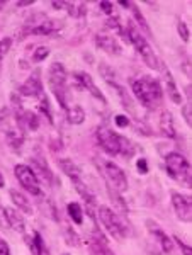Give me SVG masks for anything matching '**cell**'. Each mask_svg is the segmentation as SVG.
I'll use <instances>...</instances> for the list:
<instances>
[{
  "label": "cell",
  "instance_id": "obj_1",
  "mask_svg": "<svg viewBox=\"0 0 192 255\" xmlns=\"http://www.w3.org/2000/svg\"><path fill=\"white\" fill-rule=\"evenodd\" d=\"M131 89L134 97L138 99V102L146 109H153L155 106L160 104L163 99V89L160 82L155 79L143 77V79L131 80Z\"/></svg>",
  "mask_w": 192,
  "mask_h": 255
},
{
  "label": "cell",
  "instance_id": "obj_2",
  "mask_svg": "<svg viewBox=\"0 0 192 255\" xmlns=\"http://www.w3.org/2000/svg\"><path fill=\"white\" fill-rule=\"evenodd\" d=\"M67 79H68L67 68L63 67V63L55 61V63L50 67V70H48V84H50V89H51L53 96H55V99L58 101V104L63 109H68Z\"/></svg>",
  "mask_w": 192,
  "mask_h": 255
},
{
  "label": "cell",
  "instance_id": "obj_3",
  "mask_svg": "<svg viewBox=\"0 0 192 255\" xmlns=\"http://www.w3.org/2000/svg\"><path fill=\"white\" fill-rule=\"evenodd\" d=\"M128 39L129 43L133 44L134 49L138 51V55L141 56V60L145 61L146 65H148L152 70H158V67H160V60L157 58V55H155L153 48L150 46L148 39L145 38V36L141 34L140 31H138V27L134 26L133 22H129L128 26Z\"/></svg>",
  "mask_w": 192,
  "mask_h": 255
},
{
  "label": "cell",
  "instance_id": "obj_4",
  "mask_svg": "<svg viewBox=\"0 0 192 255\" xmlns=\"http://www.w3.org/2000/svg\"><path fill=\"white\" fill-rule=\"evenodd\" d=\"M165 168L169 172V175L175 179L177 182L184 184V186H191V165L189 160L184 155L172 151L165 157Z\"/></svg>",
  "mask_w": 192,
  "mask_h": 255
},
{
  "label": "cell",
  "instance_id": "obj_5",
  "mask_svg": "<svg viewBox=\"0 0 192 255\" xmlns=\"http://www.w3.org/2000/svg\"><path fill=\"white\" fill-rule=\"evenodd\" d=\"M97 215H99L100 223L104 225L105 232L111 235L114 240L122 242L128 237V228L124 226V223L121 221L119 215L112 211L109 206H99L97 208Z\"/></svg>",
  "mask_w": 192,
  "mask_h": 255
},
{
  "label": "cell",
  "instance_id": "obj_6",
  "mask_svg": "<svg viewBox=\"0 0 192 255\" xmlns=\"http://www.w3.org/2000/svg\"><path fill=\"white\" fill-rule=\"evenodd\" d=\"M0 126H2L3 133H5V138H7V141H9V145L12 148H15V150H19L24 141L22 128L19 126L14 114L9 113V109H3L2 114H0Z\"/></svg>",
  "mask_w": 192,
  "mask_h": 255
},
{
  "label": "cell",
  "instance_id": "obj_7",
  "mask_svg": "<svg viewBox=\"0 0 192 255\" xmlns=\"http://www.w3.org/2000/svg\"><path fill=\"white\" fill-rule=\"evenodd\" d=\"M96 136H97V141H99V145L102 146V150H104L105 153L112 155V157L119 155L121 134H117L116 131H112L111 128H107V126H99L96 131Z\"/></svg>",
  "mask_w": 192,
  "mask_h": 255
},
{
  "label": "cell",
  "instance_id": "obj_8",
  "mask_svg": "<svg viewBox=\"0 0 192 255\" xmlns=\"http://www.w3.org/2000/svg\"><path fill=\"white\" fill-rule=\"evenodd\" d=\"M14 174H15L17 180L20 182V186L26 189L27 192H31L32 196H43L38 177H36V174L32 172V168L29 165L17 163V165L14 167Z\"/></svg>",
  "mask_w": 192,
  "mask_h": 255
},
{
  "label": "cell",
  "instance_id": "obj_9",
  "mask_svg": "<svg viewBox=\"0 0 192 255\" xmlns=\"http://www.w3.org/2000/svg\"><path fill=\"white\" fill-rule=\"evenodd\" d=\"M170 199H172V206L174 211L177 218L184 223H191L192 220V203H191V197H187L182 192L172 191L170 192Z\"/></svg>",
  "mask_w": 192,
  "mask_h": 255
},
{
  "label": "cell",
  "instance_id": "obj_10",
  "mask_svg": "<svg viewBox=\"0 0 192 255\" xmlns=\"http://www.w3.org/2000/svg\"><path fill=\"white\" fill-rule=\"evenodd\" d=\"M104 170H105L107 179L111 180V184L116 187V191H119V192L128 191V187H129L128 177H126L124 170H122L119 165H116L114 162H105Z\"/></svg>",
  "mask_w": 192,
  "mask_h": 255
},
{
  "label": "cell",
  "instance_id": "obj_11",
  "mask_svg": "<svg viewBox=\"0 0 192 255\" xmlns=\"http://www.w3.org/2000/svg\"><path fill=\"white\" fill-rule=\"evenodd\" d=\"M146 226H148V233L153 237V240L157 242L158 247L163 250L165 254H172V250H174V240H172V237H169L165 232H163V228H160L155 221L152 220H148L146 221Z\"/></svg>",
  "mask_w": 192,
  "mask_h": 255
},
{
  "label": "cell",
  "instance_id": "obj_12",
  "mask_svg": "<svg viewBox=\"0 0 192 255\" xmlns=\"http://www.w3.org/2000/svg\"><path fill=\"white\" fill-rule=\"evenodd\" d=\"M94 43H96L97 48H100L102 51L109 53V55H112V56H119L121 53H122L121 44L117 43V41L114 39L112 36L104 34V32H99V34H96V38H94Z\"/></svg>",
  "mask_w": 192,
  "mask_h": 255
},
{
  "label": "cell",
  "instance_id": "obj_13",
  "mask_svg": "<svg viewBox=\"0 0 192 255\" xmlns=\"http://www.w3.org/2000/svg\"><path fill=\"white\" fill-rule=\"evenodd\" d=\"M73 77H75V82L80 85V87L87 89L89 92H91L92 96L97 99V101H100L102 104H105V97H104V94L100 92V89L97 87L96 82H94V79H92L91 75H89L87 72H75V73H73Z\"/></svg>",
  "mask_w": 192,
  "mask_h": 255
},
{
  "label": "cell",
  "instance_id": "obj_14",
  "mask_svg": "<svg viewBox=\"0 0 192 255\" xmlns=\"http://www.w3.org/2000/svg\"><path fill=\"white\" fill-rule=\"evenodd\" d=\"M41 72L36 70V72L31 73V77L24 82V85L20 87V96L22 97H38L39 94H43V84H41Z\"/></svg>",
  "mask_w": 192,
  "mask_h": 255
},
{
  "label": "cell",
  "instance_id": "obj_15",
  "mask_svg": "<svg viewBox=\"0 0 192 255\" xmlns=\"http://www.w3.org/2000/svg\"><path fill=\"white\" fill-rule=\"evenodd\" d=\"M92 249L96 250L97 255H116L112 252V249L107 244V238L104 237V233L97 228V225L92 228V240H91Z\"/></svg>",
  "mask_w": 192,
  "mask_h": 255
},
{
  "label": "cell",
  "instance_id": "obj_16",
  "mask_svg": "<svg viewBox=\"0 0 192 255\" xmlns=\"http://www.w3.org/2000/svg\"><path fill=\"white\" fill-rule=\"evenodd\" d=\"M158 70L165 75V90H167V94H169L170 101L175 102V104H182V96H181V92H179L177 84H175L172 73H170L169 68L165 67V63H162L160 61V67H158Z\"/></svg>",
  "mask_w": 192,
  "mask_h": 255
},
{
  "label": "cell",
  "instance_id": "obj_17",
  "mask_svg": "<svg viewBox=\"0 0 192 255\" xmlns=\"http://www.w3.org/2000/svg\"><path fill=\"white\" fill-rule=\"evenodd\" d=\"M32 172L36 174V177H38V180L41 179L44 184H48V186H53L55 184V177H53L50 167H48V163L44 162L43 158H31V165Z\"/></svg>",
  "mask_w": 192,
  "mask_h": 255
},
{
  "label": "cell",
  "instance_id": "obj_18",
  "mask_svg": "<svg viewBox=\"0 0 192 255\" xmlns=\"http://www.w3.org/2000/svg\"><path fill=\"white\" fill-rule=\"evenodd\" d=\"M158 126H160V131L163 136L167 138H177V131H175V125H174V116L170 111H162L160 119H158Z\"/></svg>",
  "mask_w": 192,
  "mask_h": 255
},
{
  "label": "cell",
  "instance_id": "obj_19",
  "mask_svg": "<svg viewBox=\"0 0 192 255\" xmlns=\"http://www.w3.org/2000/svg\"><path fill=\"white\" fill-rule=\"evenodd\" d=\"M5 218H7V223H9V228H14V232L20 233V235H26V221L19 215L17 209L5 208Z\"/></svg>",
  "mask_w": 192,
  "mask_h": 255
},
{
  "label": "cell",
  "instance_id": "obj_20",
  "mask_svg": "<svg viewBox=\"0 0 192 255\" xmlns=\"http://www.w3.org/2000/svg\"><path fill=\"white\" fill-rule=\"evenodd\" d=\"M58 167L61 168V172H63V174L72 180V182L82 180V170H80V167L77 165L75 162H73V160H70V158H60L58 160Z\"/></svg>",
  "mask_w": 192,
  "mask_h": 255
},
{
  "label": "cell",
  "instance_id": "obj_21",
  "mask_svg": "<svg viewBox=\"0 0 192 255\" xmlns=\"http://www.w3.org/2000/svg\"><path fill=\"white\" fill-rule=\"evenodd\" d=\"M109 87H111L114 92H116V96L119 97V101L122 102V106H124V109L128 111V113L136 114V109H134V101L131 99V96H129L128 92H126V89L122 87L119 82H117V84H111Z\"/></svg>",
  "mask_w": 192,
  "mask_h": 255
},
{
  "label": "cell",
  "instance_id": "obj_22",
  "mask_svg": "<svg viewBox=\"0 0 192 255\" xmlns=\"http://www.w3.org/2000/svg\"><path fill=\"white\" fill-rule=\"evenodd\" d=\"M9 196H10V199H12V203H14L15 208H19L20 211L26 213L27 216L34 215V208H32V204L29 203V201H27V197L24 196V194H20L19 191H10Z\"/></svg>",
  "mask_w": 192,
  "mask_h": 255
},
{
  "label": "cell",
  "instance_id": "obj_23",
  "mask_svg": "<svg viewBox=\"0 0 192 255\" xmlns=\"http://www.w3.org/2000/svg\"><path fill=\"white\" fill-rule=\"evenodd\" d=\"M32 26L31 29H27L29 34H51V32H55L58 29V22H55V20H43V22H36V24H29Z\"/></svg>",
  "mask_w": 192,
  "mask_h": 255
},
{
  "label": "cell",
  "instance_id": "obj_24",
  "mask_svg": "<svg viewBox=\"0 0 192 255\" xmlns=\"http://www.w3.org/2000/svg\"><path fill=\"white\" fill-rule=\"evenodd\" d=\"M73 186H75V191L82 196V199L85 201V206H91V208L96 206V194H94V192L87 186H85L82 180L73 182Z\"/></svg>",
  "mask_w": 192,
  "mask_h": 255
},
{
  "label": "cell",
  "instance_id": "obj_25",
  "mask_svg": "<svg viewBox=\"0 0 192 255\" xmlns=\"http://www.w3.org/2000/svg\"><path fill=\"white\" fill-rule=\"evenodd\" d=\"M67 119L70 125H75L79 126L82 125V123L85 121V111L82 106H70V108L67 109Z\"/></svg>",
  "mask_w": 192,
  "mask_h": 255
},
{
  "label": "cell",
  "instance_id": "obj_26",
  "mask_svg": "<svg viewBox=\"0 0 192 255\" xmlns=\"http://www.w3.org/2000/svg\"><path fill=\"white\" fill-rule=\"evenodd\" d=\"M31 252L36 255H50V250H48L46 244H44L43 237H41L39 232L32 233V245H31Z\"/></svg>",
  "mask_w": 192,
  "mask_h": 255
},
{
  "label": "cell",
  "instance_id": "obj_27",
  "mask_svg": "<svg viewBox=\"0 0 192 255\" xmlns=\"http://www.w3.org/2000/svg\"><path fill=\"white\" fill-rule=\"evenodd\" d=\"M99 73H100V77L105 80V84L107 85H111V84H117V73L114 72V70L109 67V65H105V63H100L99 65Z\"/></svg>",
  "mask_w": 192,
  "mask_h": 255
},
{
  "label": "cell",
  "instance_id": "obj_28",
  "mask_svg": "<svg viewBox=\"0 0 192 255\" xmlns=\"http://www.w3.org/2000/svg\"><path fill=\"white\" fill-rule=\"evenodd\" d=\"M67 211H68V216L72 218L75 225L84 223V209H82V206L79 203H70L67 208Z\"/></svg>",
  "mask_w": 192,
  "mask_h": 255
},
{
  "label": "cell",
  "instance_id": "obj_29",
  "mask_svg": "<svg viewBox=\"0 0 192 255\" xmlns=\"http://www.w3.org/2000/svg\"><path fill=\"white\" fill-rule=\"evenodd\" d=\"M134 151H136V146H134V143L131 139H128L126 136H121V151H119L121 157L131 158L134 155Z\"/></svg>",
  "mask_w": 192,
  "mask_h": 255
},
{
  "label": "cell",
  "instance_id": "obj_30",
  "mask_svg": "<svg viewBox=\"0 0 192 255\" xmlns=\"http://www.w3.org/2000/svg\"><path fill=\"white\" fill-rule=\"evenodd\" d=\"M63 237H65V244H68L72 247H80V238L72 228H65L63 230Z\"/></svg>",
  "mask_w": 192,
  "mask_h": 255
},
{
  "label": "cell",
  "instance_id": "obj_31",
  "mask_svg": "<svg viewBox=\"0 0 192 255\" xmlns=\"http://www.w3.org/2000/svg\"><path fill=\"white\" fill-rule=\"evenodd\" d=\"M131 12H133L134 19H136L138 26H140L141 29H145L146 32H150V27L146 26V20H145V17H143V14H141L140 7H138V5H134V3H131ZM150 34H152V32H150Z\"/></svg>",
  "mask_w": 192,
  "mask_h": 255
},
{
  "label": "cell",
  "instance_id": "obj_32",
  "mask_svg": "<svg viewBox=\"0 0 192 255\" xmlns=\"http://www.w3.org/2000/svg\"><path fill=\"white\" fill-rule=\"evenodd\" d=\"M48 56H50V48H46V46H38L36 51H32V61H34V63H41V61H44Z\"/></svg>",
  "mask_w": 192,
  "mask_h": 255
},
{
  "label": "cell",
  "instance_id": "obj_33",
  "mask_svg": "<svg viewBox=\"0 0 192 255\" xmlns=\"http://www.w3.org/2000/svg\"><path fill=\"white\" fill-rule=\"evenodd\" d=\"M36 99H39V111L41 113L44 114L48 119L51 121V109H50V102H48V99H46V96H44V92L43 94H39L38 97Z\"/></svg>",
  "mask_w": 192,
  "mask_h": 255
},
{
  "label": "cell",
  "instance_id": "obj_34",
  "mask_svg": "<svg viewBox=\"0 0 192 255\" xmlns=\"http://www.w3.org/2000/svg\"><path fill=\"white\" fill-rule=\"evenodd\" d=\"M177 31H179V36L182 38L184 43H187V41H189V27H187V24L184 22L182 19L177 20Z\"/></svg>",
  "mask_w": 192,
  "mask_h": 255
},
{
  "label": "cell",
  "instance_id": "obj_35",
  "mask_svg": "<svg viewBox=\"0 0 192 255\" xmlns=\"http://www.w3.org/2000/svg\"><path fill=\"white\" fill-rule=\"evenodd\" d=\"M172 240H174V245H179V247H181V250H182V254H184V255H192L191 247H187V245L181 240V238H179V237H174Z\"/></svg>",
  "mask_w": 192,
  "mask_h": 255
},
{
  "label": "cell",
  "instance_id": "obj_36",
  "mask_svg": "<svg viewBox=\"0 0 192 255\" xmlns=\"http://www.w3.org/2000/svg\"><path fill=\"white\" fill-rule=\"evenodd\" d=\"M182 114H184V119H186L187 125H191V119H192V114H191V102H187V104H184V108H182Z\"/></svg>",
  "mask_w": 192,
  "mask_h": 255
},
{
  "label": "cell",
  "instance_id": "obj_37",
  "mask_svg": "<svg viewBox=\"0 0 192 255\" xmlns=\"http://www.w3.org/2000/svg\"><path fill=\"white\" fill-rule=\"evenodd\" d=\"M0 228L9 230V223H7V218H5V208L2 206H0Z\"/></svg>",
  "mask_w": 192,
  "mask_h": 255
},
{
  "label": "cell",
  "instance_id": "obj_38",
  "mask_svg": "<svg viewBox=\"0 0 192 255\" xmlns=\"http://www.w3.org/2000/svg\"><path fill=\"white\" fill-rule=\"evenodd\" d=\"M99 7L102 9V12H104V14L112 15V7H114V3H112V2H100V3H99Z\"/></svg>",
  "mask_w": 192,
  "mask_h": 255
},
{
  "label": "cell",
  "instance_id": "obj_39",
  "mask_svg": "<svg viewBox=\"0 0 192 255\" xmlns=\"http://www.w3.org/2000/svg\"><path fill=\"white\" fill-rule=\"evenodd\" d=\"M114 121H116V125L119 126V128H128L129 126V119L126 118V116H122V114L116 116V119H114Z\"/></svg>",
  "mask_w": 192,
  "mask_h": 255
},
{
  "label": "cell",
  "instance_id": "obj_40",
  "mask_svg": "<svg viewBox=\"0 0 192 255\" xmlns=\"http://www.w3.org/2000/svg\"><path fill=\"white\" fill-rule=\"evenodd\" d=\"M9 46H10V39H9V38L3 39L2 43H0V60L3 58V55L7 53V49H9Z\"/></svg>",
  "mask_w": 192,
  "mask_h": 255
},
{
  "label": "cell",
  "instance_id": "obj_41",
  "mask_svg": "<svg viewBox=\"0 0 192 255\" xmlns=\"http://www.w3.org/2000/svg\"><path fill=\"white\" fill-rule=\"evenodd\" d=\"M136 167L140 168L141 174H148V165H146V160L145 158H140L136 162Z\"/></svg>",
  "mask_w": 192,
  "mask_h": 255
},
{
  "label": "cell",
  "instance_id": "obj_42",
  "mask_svg": "<svg viewBox=\"0 0 192 255\" xmlns=\"http://www.w3.org/2000/svg\"><path fill=\"white\" fill-rule=\"evenodd\" d=\"M0 255H10L9 245H7V242L2 240V238H0Z\"/></svg>",
  "mask_w": 192,
  "mask_h": 255
},
{
  "label": "cell",
  "instance_id": "obj_43",
  "mask_svg": "<svg viewBox=\"0 0 192 255\" xmlns=\"http://www.w3.org/2000/svg\"><path fill=\"white\" fill-rule=\"evenodd\" d=\"M51 7H55V9H67V2H51Z\"/></svg>",
  "mask_w": 192,
  "mask_h": 255
},
{
  "label": "cell",
  "instance_id": "obj_44",
  "mask_svg": "<svg viewBox=\"0 0 192 255\" xmlns=\"http://www.w3.org/2000/svg\"><path fill=\"white\" fill-rule=\"evenodd\" d=\"M34 3V0H22V2H17V7H29Z\"/></svg>",
  "mask_w": 192,
  "mask_h": 255
},
{
  "label": "cell",
  "instance_id": "obj_45",
  "mask_svg": "<svg viewBox=\"0 0 192 255\" xmlns=\"http://www.w3.org/2000/svg\"><path fill=\"white\" fill-rule=\"evenodd\" d=\"M0 187H5V179H3L2 174H0Z\"/></svg>",
  "mask_w": 192,
  "mask_h": 255
},
{
  "label": "cell",
  "instance_id": "obj_46",
  "mask_svg": "<svg viewBox=\"0 0 192 255\" xmlns=\"http://www.w3.org/2000/svg\"><path fill=\"white\" fill-rule=\"evenodd\" d=\"M3 5H5V0H2V2H0V10L3 9Z\"/></svg>",
  "mask_w": 192,
  "mask_h": 255
},
{
  "label": "cell",
  "instance_id": "obj_47",
  "mask_svg": "<svg viewBox=\"0 0 192 255\" xmlns=\"http://www.w3.org/2000/svg\"><path fill=\"white\" fill-rule=\"evenodd\" d=\"M61 255H70V254H61Z\"/></svg>",
  "mask_w": 192,
  "mask_h": 255
}]
</instances>
